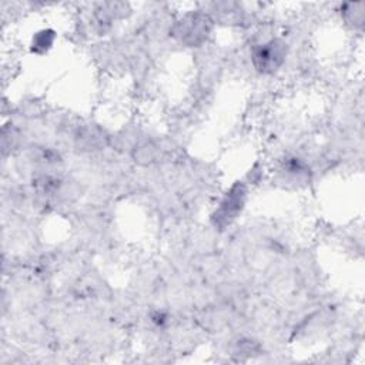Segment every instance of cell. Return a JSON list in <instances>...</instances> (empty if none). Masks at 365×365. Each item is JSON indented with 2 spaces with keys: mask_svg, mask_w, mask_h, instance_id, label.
I'll list each match as a JSON object with an SVG mask.
<instances>
[{
  "mask_svg": "<svg viewBox=\"0 0 365 365\" xmlns=\"http://www.w3.org/2000/svg\"><path fill=\"white\" fill-rule=\"evenodd\" d=\"M287 47L281 40H269L255 47L252 53V63L259 73L269 74L277 71L285 60Z\"/></svg>",
  "mask_w": 365,
  "mask_h": 365,
  "instance_id": "cell-1",
  "label": "cell"
},
{
  "mask_svg": "<svg viewBox=\"0 0 365 365\" xmlns=\"http://www.w3.org/2000/svg\"><path fill=\"white\" fill-rule=\"evenodd\" d=\"M245 198V190L242 185H234L231 191L225 195V198L221 201L218 211L214 215L215 224L218 225H227L230 224L237 214L241 211L242 204Z\"/></svg>",
  "mask_w": 365,
  "mask_h": 365,
  "instance_id": "cell-2",
  "label": "cell"
},
{
  "mask_svg": "<svg viewBox=\"0 0 365 365\" xmlns=\"http://www.w3.org/2000/svg\"><path fill=\"white\" fill-rule=\"evenodd\" d=\"M181 30L180 34L184 38H191V41L195 43L197 38H202L207 33V19L201 14L188 16L184 21H181Z\"/></svg>",
  "mask_w": 365,
  "mask_h": 365,
  "instance_id": "cell-3",
  "label": "cell"
},
{
  "mask_svg": "<svg viewBox=\"0 0 365 365\" xmlns=\"http://www.w3.org/2000/svg\"><path fill=\"white\" fill-rule=\"evenodd\" d=\"M53 38H54V36H53V33L51 31H41V33H38L36 37H34V40H33V47H34V50H37L38 51V48H47V47H50L51 46V43H53Z\"/></svg>",
  "mask_w": 365,
  "mask_h": 365,
  "instance_id": "cell-4",
  "label": "cell"
}]
</instances>
